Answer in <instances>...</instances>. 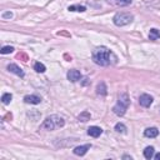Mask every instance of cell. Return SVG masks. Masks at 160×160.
<instances>
[{
  "instance_id": "1",
  "label": "cell",
  "mask_w": 160,
  "mask_h": 160,
  "mask_svg": "<svg viewBox=\"0 0 160 160\" xmlns=\"http://www.w3.org/2000/svg\"><path fill=\"white\" fill-rule=\"evenodd\" d=\"M93 61L100 67H108L110 64L116 63V56L105 46H99L93 51Z\"/></svg>"
},
{
  "instance_id": "2",
  "label": "cell",
  "mask_w": 160,
  "mask_h": 160,
  "mask_svg": "<svg viewBox=\"0 0 160 160\" xmlns=\"http://www.w3.org/2000/svg\"><path fill=\"white\" fill-rule=\"evenodd\" d=\"M129 104H130V99L128 96V94L126 93H121L119 98H118V103H116V105L113 108V111H114V114H116L118 116H123L128 108H129Z\"/></svg>"
},
{
  "instance_id": "3",
  "label": "cell",
  "mask_w": 160,
  "mask_h": 160,
  "mask_svg": "<svg viewBox=\"0 0 160 160\" xmlns=\"http://www.w3.org/2000/svg\"><path fill=\"white\" fill-rule=\"evenodd\" d=\"M65 125V120L59 116V115H50L48 116L45 120H44V123L41 124V129H45V130H54L56 128H63Z\"/></svg>"
},
{
  "instance_id": "4",
  "label": "cell",
  "mask_w": 160,
  "mask_h": 160,
  "mask_svg": "<svg viewBox=\"0 0 160 160\" xmlns=\"http://www.w3.org/2000/svg\"><path fill=\"white\" fill-rule=\"evenodd\" d=\"M133 19H134L133 14L126 13V11H121V13H116L114 15L113 21H114V24L116 26H125V25H128L133 21Z\"/></svg>"
},
{
  "instance_id": "5",
  "label": "cell",
  "mask_w": 160,
  "mask_h": 160,
  "mask_svg": "<svg viewBox=\"0 0 160 160\" xmlns=\"http://www.w3.org/2000/svg\"><path fill=\"white\" fill-rule=\"evenodd\" d=\"M153 100L154 99L152 95H149V94H142V95L139 96V104L144 108H149L153 104Z\"/></svg>"
},
{
  "instance_id": "6",
  "label": "cell",
  "mask_w": 160,
  "mask_h": 160,
  "mask_svg": "<svg viewBox=\"0 0 160 160\" xmlns=\"http://www.w3.org/2000/svg\"><path fill=\"white\" fill-rule=\"evenodd\" d=\"M67 78H68V80H69V81H71V83H77V81H79V80L81 79V74H80V71H79V70L71 69V70H69V71H68Z\"/></svg>"
},
{
  "instance_id": "7",
  "label": "cell",
  "mask_w": 160,
  "mask_h": 160,
  "mask_svg": "<svg viewBox=\"0 0 160 160\" xmlns=\"http://www.w3.org/2000/svg\"><path fill=\"white\" fill-rule=\"evenodd\" d=\"M91 148V144H85V145H80V146H77L73 152L75 155H78V156H84L87 153H88V150Z\"/></svg>"
},
{
  "instance_id": "8",
  "label": "cell",
  "mask_w": 160,
  "mask_h": 160,
  "mask_svg": "<svg viewBox=\"0 0 160 160\" xmlns=\"http://www.w3.org/2000/svg\"><path fill=\"white\" fill-rule=\"evenodd\" d=\"M8 70L10 71V73H14V74H16L18 77H20V78H24V71H23V69L20 68V67H18L16 64H9L8 65Z\"/></svg>"
},
{
  "instance_id": "9",
  "label": "cell",
  "mask_w": 160,
  "mask_h": 160,
  "mask_svg": "<svg viewBox=\"0 0 160 160\" xmlns=\"http://www.w3.org/2000/svg\"><path fill=\"white\" fill-rule=\"evenodd\" d=\"M24 101L26 103V104H40L41 103V98L40 96H38V95H26L24 98Z\"/></svg>"
},
{
  "instance_id": "10",
  "label": "cell",
  "mask_w": 160,
  "mask_h": 160,
  "mask_svg": "<svg viewBox=\"0 0 160 160\" xmlns=\"http://www.w3.org/2000/svg\"><path fill=\"white\" fill-rule=\"evenodd\" d=\"M88 134L90 136H93V138H98V136H100L103 134V129L99 128V126H90L88 129Z\"/></svg>"
},
{
  "instance_id": "11",
  "label": "cell",
  "mask_w": 160,
  "mask_h": 160,
  "mask_svg": "<svg viewBox=\"0 0 160 160\" xmlns=\"http://www.w3.org/2000/svg\"><path fill=\"white\" fill-rule=\"evenodd\" d=\"M96 94L100 96H105L106 94H108V89H106V85H105V83L104 81H101L98 84V87H96Z\"/></svg>"
},
{
  "instance_id": "12",
  "label": "cell",
  "mask_w": 160,
  "mask_h": 160,
  "mask_svg": "<svg viewBox=\"0 0 160 160\" xmlns=\"http://www.w3.org/2000/svg\"><path fill=\"white\" fill-rule=\"evenodd\" d=\"M144 135L146 138H156L159 135V130L156 128H146L144 131Z\"/></svg>"
},
{
  "instance_id": "13",
  "label": "cell",
  "mask_w": 160,
  "mask_h": 160,
  "mask_svg": "<svg viewBox=\"0 0 160 160\" xmlns=\"http://www.w3.org/2000/svg\"><path fill=\"white\" fill-rule=\"evenodd\" d=\"M149 39L150 40H158L160 39V30L158 29H150V33H149Z\"/></svg>"
},
{
  "instance_id": "14",
  "label": "cell",
  "mask_w": 160,
  "mask_h": 160,
  "mask_svg": "<svg viewBox=\"0 0 160 160\" xmlns=\"http://www.w3.org/2000/svg\"><path fill=\"white\" fill-rule=\"evenodd\" d=\"M144 158L149 159V160L152 158H154V148L153 146H146L144 149Z\"/></svg>"
},
{
  "instance_id": "15",
  "label": "cell",
  "mask_w": 160,
  "mask_h": 160,
  "mask_svg": "<svg viewBox=\"0 0 160 160\" xmlns=\"http://www.w3.org/2000/svg\"><path fill=\"white\" fill-rule=\"evenodd\" d=\"M34 70H35L36 73H45L46 68H45V65H44L43 63L36 61V63L34 64Z\"/></svg>"
},
{
  "instance_id": "16",
  "label": "cell",
  "mask_w": 160,
  "mask_h": 160,
  "mask_svg": "<svg viewBox=\"0 0 160 160\" xmlns=\"http://www.w3.org/2000/svg\"><path fill=\"white\" fill-rule=\"evenodd\" d=\"M68 10L69 11H85L87 10V8L85 6H83V5H70L68 8Z\"/></svg>"
},
{
  "instance_id": "17",
  "label": "cell",
  "mask_w": 160,
  "mask_h": 160,
  "mask_svg": "<svg viewBox=\"0 0 160 160\" xmlns=\"http://www.w3.org/2000/svg\"><path fill=\"white\" fill-rule=\"evenodd\" d=\"M11 99H13V95L10 93H5V94H3V96H2V101H3L4 105H8L9 103L11 101Z\"/></svg>"
},
{
  "instance_id": "18",
  "label": "cell",
  "mask_w": 160,
  "mask_h": 160,
  "mask_svg": "<svg viewBox=\"0 0 160 160\" xmlns=\"http://www.w3.org/2000/svg\"><path fill=\"white\" fill-rule=\"evenodd\" d=\"M90 118H91V115H90V113L85 110V111H83V113H81V114L79 115V118H78V119H79L80 121H88V120H90Z\"/></svg>"
},
{
  "instance_id": "19",
  "label": "cell",
  "mask_w": 160,
  "mask_h": 160,
  "mask_svg": "<svg viewBox=\"0 0 160 160\" xmlns=\"http://www.w3.org/2000/svg\"><path fill=\"white\" fill-rule=\"evenodd\" d=\"M115 131H118V133H121V134H125L126 133V126L123 123H118L115 125Z\"/></svg>"
},
{
  "instance_id": "20",
  "label": "cell",
  "mask_w": 160,
  "mask_h": 160,
  "mask_svg": "<svg viewBox=\"0 0 160 160\" xmlns=\"http://www.w3.org/2000/svg\"><path fill=\"white\" fill-rule=\"evenodd\" d=\"M13 51H14L13 46H3L2 50H0V53H2V54H10Z\"/></svg>"
},
{
  "instance_id": "21",
  "label": "cell",
  "mask_w": 160,
  "mask_h": 160,
  "mask_svg": "<svg viewBox=\"0 0 160 160\" xmlns=\"http://www.w3.org/2000/svg\"><path fill=\"white\" fill-rule=\"evenodd\" d=\"M115 3L120 6H126V5L131 4V0H115Z\"/></svg>"
},
{
  "instance_id": "22",
  "label": "cell",
  "mask_w": 160,
  "mask_h": 160,
  "mask_svg": "<svg viewBox=\"0 0 160 160\" xmlns=\"http://www.w3.org/2000/svg\"><path fill=\"white\" fill-rule=\"evenodd\" d=\"M3 18L4 19H10V18H13V13L11 11H6V13L3 14Z\"/></svg>"
},
{
  "instance_id": "23",
  "label": "cell",
  "mask_w": 160,
  "mask_h": 160,
  "mask_svg": "<svg viewBox=\"0 0 160 160\" xmlns=\"http://www.w3.org/2000/svg\"><path fill=\"white\" fill-rule=\"evenodd\" d=\"M154 159H155V160H160V153L155 154V155H154Z\"/></svg>"
},
{
  "instance_id": "24",
  "label": "cell",
  "mask_w": 160,
  "mask_h": 160,
  "mask_svg": "<svg viewBox=\"0 0 160 160\" xmlns=\"http://www.w3.org/2000/svg\"><path fill=\"white\" fill-rule=\"evenodd\" d=\"M124 159H130V160H131V156H129V155H124Z\"/></svg>"
}]
</instances>
